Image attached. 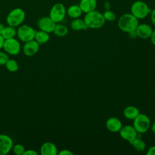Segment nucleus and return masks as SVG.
Returning <instances> with one entry per match:
<instances>
[{
    "label": "nucleus",
    "mask_w": 155,
    "mask_h": 155,
    "mask_svg": "<svg viewBox=\"0 0 155 155\" xmlns=\"http://www.w3.org/2000/svg\"><path fill=\"white\" fill-rule=\"evenodd\" d=\"M117 25L121 31L128 33L136 29L139 25V19L131 13H125L119 18Z\"/></svg>",
    "instance_id": "obj_1"
},
{
    "label": "nucleus",
    "mask_w": 155,
    "mask_h": 155,
    "mask_svg": "<svg viewBox=\"0 0 155 155\" xmlns=\"http://www.w3.org/2000/svg\"><path fill=\"white\" fill-rule=\"evenodd\" d=\"M84 19L88 28L93 29H97L102 27L106 21L103 14L96 10L85 13Z\"/></svg>",
    "instance_id": "obj_2"
},
{
    "label": "nucleus",
    "mask_w": 155,
    "mask_h": 155,
    "mask_svg": "<svg viewBox=\"0 0 155 155\" xmlns=\"http://www.w3.org/2000/svg\"><path fill=\"white\" fill-rule=\"evenodd\" d=\"M131 13L138 19L146 18L151 12L148 5L142 1H136L133 3L130 8Z\"/></svg>",
    "instance_id": "obj_3"
},
{
    "label": "nucleus",
    "mask_w": 155,
    "mask_h": 155,
    "mask_svg": "<svg viewBox=\"0 0 155 155\" xmlns=\"http://www.w3.org/2000/svg\"><path fill=\"white\" fill-rule=\"evenodd\" d=\"M25 18V13L24 11L20 8H15L8 13L6 18V22L8 25L16 27L21 25Z\"/></svg>",
    "instance_id": "obj_4"
},
{
    "label": "nucleus",
    "mask_w": 155,
    "mask_h": 155,
    "mask_svg": "<svg viewBox=\"0 0 155 155\" xmlns=\"http://www.w3.org/2000/svg\"><path fill=\"white\" fill-rule=\"evenodd\" d=\"M133 126L139 134L145 133L151 127L150 119L147 115L139 113L133 120Z\"/></svg>",
    "instance_id": "obj_5"
},
{
    "label": "nucleus",
    "mask_w": 155,
    "mask_h": 155,
    "mask_svg": "<svg viewBox=\"0 0 155 155\" xmlns=\"http://www.w3.org/2000/svg\"><path fill=\"white\" fill-rule=\"evenodd\" d=\"M35 33L36 30L28 25H19L16 30V35L18 38L24 42L34 39Z\"/></svg>",
    "instance_id": "obj_6"
},
{
    "label": "nucleus",
    "mask_w": 155,
    "mask_h": 155,
    "mask_svg": "<svg viewBox=\"0 0 155 155\" xmlns=\"http://www.w3.org/2000/svg\"><path fill=\"white\" fill-rule=\"evenodd\" d=\"M67 10L64 5L58 2L52 6L49 13V16L57 23L62 21L64 19Z\"/></svg>",
    "instance_id": "obj_7"
},
{
    "label": "nucleus",
    "mask_w": 155,
    "mask_h": 155,
    "mask_svg": "<svg viewBox=\"0 0 155 155\" xmlns=\"http://www.w3.org/2000/svg\"><path fill=\"white\" fill-rule=\"evenodd\" d=\"M2 48L7 54L15 56L19 53L21 50V45L19 41L13 38L5 39Z\"/></svg>",
    "instance_id": "obj_8"
},
{
    "label": "nucleus",
    "mask_w": 155,
    "mask_h": 155,
    "mask_svg": "<svg viewBox=\"0 0 155 155\" xmlns=\"http://www.w3.org/2000/svg\"><path fill=\"white\" fill-rule=\"evenodd\" d=\"M119 133L123 139L129 142L132 141L138 136V133L136 131L134 127L130 125L122 126Z\"/></svg>",
    "instance_id": "obj_9"
},
{
    "label": "nucleus",
    "mask_w": 155,
    "mask_h": 155,
    "mask_svg": "<svg viewBox=\"0 0 155 155\" xmlns=\"http://www.w3.org/2000/svg\"><path fill=\"white\" fill-rule=\"evenodd\" d=\"M37 24L41 30L50 33L53 32L56 23L50 16H44L39 19Z\"/></svg>",
    "instance_id": "obj_10"
},
{
    "label": "nucleus",
    "mask_w": 155,
    "mask_h": 155,
    "mask_svg": "<svg viewBox=\"0 0 155 155\" xmlns=\"http://www.w3.org/2000/svg\"><path fill=\"white\" fill-rule=\"evenodd\" d=\"M13 147L11 137L6 134H0V155H6Z\"/></svg>",
    "instance_id": "obj_11"
},
{
    "label": "nucleus",
    "mask_w": 155,
    "mask_h": 155,
    "mask_svg": "<svg viewBox=\"0 0 155 155\" xmlns=\"http://www.w3.org/2000/svg\"><path fill=\"white\" fill-rule=\"evenodd\" d=\"M39 44L35 40H31L25 42L23 47V52L27 56L35 55L39 50Z\"/></svg>",
    "instance_id": "obj_12"
},
{
    "label": "nucleus",
    "mask_w": 155,
    "mask_h": 155,
    "mask_svg": "<svg viewBox=\"0 0 155 155\" xmlns=\"http://www.w3.org/2000/svg\"><path fill=\"white\" fill-rule=\"evenodd\" d=\"M105 126L107 129L110 132L118 133L123 125L120 119L115 117H111L107 120Z\"/></svg>",
    "instance_id": "obj_13"
},
{
    "label": "nucleus",
    "mask_w": 155,
    "mask_h": 155,
    "mask_svg": "<svg viewBox=\"0 0 155 155\" xmlns=\"http://www.w3.org/2000/svg\"><path fill=\"white\" fill-rule=\"evenodd\" d=\"M135 31L137 37L146 39L150 38L153 29L149 25L147 24H139Z\"/></svg>",
    "instance_id": "obj_14"
},
{
    "label": "nucleus",
    "mask_w": 155,
    "mask_h": 155,
    "mask_svg": "<svg viewBox=\"0 0 155 155\" xmlns=\"http://www.w3.org/2000/svg\"><path fill=\"white\" fill-rule=\"evenodd\" d=\"M40 152L42 155H56L58 154V149L53 143L47 142L42 145Z\"/></svg>",
    "instance_id": "obj_15"
},
{
    "label": "nucleus",
    "mask_w": 155,
    "mask_h": 155,
    "mask_svg": "<svg viewBox=\"0 0 155 155\" xmlns=\"http://www.w3.org/2000/svg\"><path fill=\"white\" fill-rule=\"evenodd\" d=\"M79 6L82 12L87 13L96 10L97 6L96 0H81Z\"/></svg>",
    "instance_id": "obj_16"
},
{
    "label": "nucleus",
    "mask_w": 155,
    "mask_h": 155,
    "mask_svg": "<svg viewBox=\"0 0 155 155\" xmlns=\"http://www.w3.org/2000/svg\"><path fill=\"white\" fill-rule=\"evenodd\" d=\"M139 113V109L133 105L126 107L123 111L124 117L129 120H134Z\"/></svg>",
    "instance_id": "obj_17"
},
{
    "label": "nucleus",
    "mask_w": 155,
    "mask_h": 155,
    "mask_svg": "<svg viewBox=\"0 0 155 155\" xmlns=\"http://www.w3.org/2000/svg\"><path fill=\"white\" fill-rule=\"evenodd\" d=\"M71 28L75 31L86 30L88 28L87 24L85 22L84 19H81L79 18L73 19L70 24Z\"/></svg>",
    "instance_id": "obj_18"
},
{
    "label": "nucleus",
    "mask_w": 155,
    "mask_h": 155,
    "mask_svg": "<svg viewBox=\"0 0 155 155\" xmlns=\"http://www.w3.org/2000/svg\"><path fill=\"white\" fill-rule=\"evenodd\" d=\"M50 39L49 33L42 30L36 31L34 39L39 44H42L47 42Z\"/></svg>",
    "instance_id": "obj_19"
},
{
    "label": "nucleus",
    "mask_w": 155,
    "mask_h": 155,
    "mask_svg": "<svg viewBox=\"0 0 155 155\" xmlns=\"http://www.w3.org/2000/svg\"><path fill=\"white\" fill-rule=\"evenodd\" d=\"M67 13L70 18L75 19L79 18L81 16L82 12L79 5H72L68 8L67 10Z\"/></svg>",
    "instance_id": "obj_20"
},
{
    "label": "nucleus",
    "mask_w": 155,
    "mask_h": 155,
    "mask_svg": "<svg viewBox=\"0 0 155 155\" xmlns=\"http://www.w3.org/2000/svg\"><path fill=\"white\" fill-rule=\"evenodd\" d=\"M130 143L134 147V148L138 152H142L146 148V144L145 142L140 137L137 136L134 139L130 142Z\"/></svg>",
    "instance_id": "obj_21"
},
{
    "label": "nucleus",
    "mask_w": 155,
    "mask_h": 155,
    "mask_svg": "<svg viewBox=\"0 0 155 155\" xmlns=\"http://www.w3.org/2000/svg\"><path fill=\"white\" fill-rule=\"evenodd\" d=\"M1 35L5 40L13 38L16 35V30L14 27L10 25L6 26L4 27Z\"/></svg>",
    "instance_id": "obj_22"
},
{
    "label": "nucleus",
    "mask_w": 155,
    "mask_h": 155,
    "mask_svg": "<svg viewBox=\"0 0 155 155\" xmlns=\"http://www.w3.org/2000/svg\"><path fill=\"white\" fill-rule=\"evenodd\" d=\"M53 33L57 36L63 37L66 36L68 33V28L62 24H56Z\"/></svg>",
    "instance_id": "obj_23"
},
{
    "label": "nucleus",
    "mask_w": 155,
    "mask_h": 155,
    "mask_svg": "<svg viewBox=\"0 0 155 155\" xmlns=\"http://www.w3.org/2000/svg\"><path fill=\"white\" fill-rule=\"evenodd\" d=\"M5 66L7 70L10 72H15L19 68L18 63L15 59H9L5 64Z\"/></svg>",
    "instance_id": "obj_24"
},
{
    "label": "nucleus",
    "mask_w": 155,
    "mask_h": 155,
    "mask_svg": "<svg viewBox=\"0 0 155 155\" xmlns=\"http://www.w3.org/2000/svg\"><path fill=\"white\" fill-rule=\"evenodd\" d=\"M103 16L104 17L105 20L107 21L112 22V21H114L116 19V14L113 12L111 11L110 10H106L104 12Z\"/></svg>",
    "instance_id": "obj_25"
},
{
    "label": "nucleus",
    "mask_w": 155,
    "mask_h": 155,
    "mask_svg": "<svg viewBox=\"0 0 155 155\" xmlns=\"http://www.w3.org/2000/svg\"><path fill=\"white\" fill-rule=\"evenodd\" d=\"M12 148L13 153L16 155H23V153L25 150L24 147L19 143L15 144L14 146H13Z\"/></svg>",
    "instance_id": "obj_26"
},
{
    "label": "nucleus",
    "mask_w": 155,
    "mask_h": 155,
    "mask_svg": "<svg viewBox=\"0 0 155 155\" xmlns=\"http://www.w3.org/2000/svg\"><path fill=\"white\" fill-rule=\"evenodd\" d=\"M9 57L8 54L5 52L0 51V65H5Z\"/></svg>",
    "instance_id": "obj_27"
},
{
    "label": "nucleus",
    "mask_w": 155,
    "mask_h": 155,
    "mask_svg": "<svg viewBox=\"0 0 155 155\" xmlns=\"http://www.w3.org/2000/svg\"><path fill=\"white\" fill-rule=\"evenodd\" d=\"M59 155H73V153L69 150L64 149L61 150L59 153H58Z\"/></svg>",
    "instance_id": "obj_28"
},
{
    "label": "nucleus",
    "mask_w": 155,
    "mask_h": 155,
    "mask_svg": "<svg viewBox=\"0 0 155 155\" xmlns=\"http://www.w3.org/2000/svg\"><path fill=\"white\" fill-rule=\"evenodd\" d=\"M23 155H38V153L33 150H25Z\"/></svg>",
    "instance_id": "obj_29"
},
{
    "label": "nucleus",
    "mask_w": 155,
    "mask_h": 155,
    "mask_svg": "<svg viewBox=\"0 0 155 155\" xmlns=\"http://www.w3.org/2000/svg\"><path fill=\"white\" fill-rule=\"evenodd\" d=\"M147 155H155V145L150 147L147 151Z\"/></svg>",
    "instance_id": "obj_30"
},
{
    "label": "nucleus",
    "mask_w": 155,
    "mask_h": 155,
    "mask_svg": "<svg viewBox=\"0 0 155 155\" xmlns=\"http://www.w3.org/2000/svg\"><path fill=\"white\" fill-rule=\"evenodd\" d=\"M150 19L152 24L155 26V8L150 12Z\"/></svg>",
    "instance_id": "obj_31"
},
{
    "label": "nucleus",
    "mask_w": 155,
    "mask_h": 155,
    "mask_svg": "<svg viewBox=\"0 0 155 155\" xmlns=\"http://www.w3.org/2000/svg\"><path fill=\"white\" fill-rule=\"evenodd\" d=\"M150 40H151V43L155 45V29L153 30L152 31V33L151 35V36H150Z\"/></svg>",
    "instance_id": "obj_32"
},
{
    "label": "nucleus",
    "mask_w": 155,
    "mask_h": 155,
    "mask_svg": "<svg viewBox=\"0 0 155 155\" xmlns=\"http://www.w3.org/2000/svg\"><path fill=\"white\" fill-rule=\"evenodd\" d=\"M128 36L129 37H130L131 39H135L136 37H137V34H136V31H130L129 33H128Z\"/></svg>",
    "instance_id": "obj_33"
},
{
    "label": "nucleus",
    "mask_w": 155,
    "mask_h": 155,
    "mask_svg": "<svg viewBox=\"0 0 155 155\" xmlns=\"http://www.w3.org/2000/svg\"><path fill=\"white\" fill-rule=\"evenodd\" d=\"M4 41H5V39H4L2 36L1 35H0V50L1 48H2V47H3Z\"/></svg>",
    "instance_id": "obj_34"
},
{
    "label": "nucleus",
    "mask_w": 155,
    "mask_h": 155,
    "mask_svg": "<svg viewBox=\"0 0 155 155\" xmlns=\"http://www.w3.org/2000/svg\"><path fill=\"white\" fill-rule=\"evenodd\" d=\"M104 7L105 8L106 10H110V2H105L104 3Z\"/></svg>",
    "instance_id": "obj_35"
},
{
    "label": "nucleus",
    "mask_w": 155,
    "mask_h": 155,
    "mask_svg": "<svg viewBox=\"0 0 155 155\" xmlns=\"http://www.w3.org/2000/svg\"><path fill=\"white\" fill-rule=\"evenodd\" d=\"M151 131L153 133V134L155 135V121L151 125Z\"/></svg>",
    "instance_id": "obj_36"
},
{
    "label": "nucleus",
    "mask_w": 155,
    "mask_h": 155,
    "mask_svg": "<svg viewBox=\"0 0 155 155\" xmlns=\"http://www.w3.org/2000/svg\"><path fill=\"white\" fill-rule=\"evenodd\" d=\"M4 27H5V26L2 23H0V35L2 34Z\"/></svg>",
    "instance_id": "obj_37"
},
{
    "label": "nucleus",
    "mask_w": 155,
    "mask_h": 155,
    "mask_svg": "<svg viewBox=\"0 0 155 155\" xmlns=\"http://www.w3.org/2000/svg\"><path fill=\"white\" fill-rule=\"evenodd\" d=\"M154 96H155V90H154Z\"/></svg>",
    "instance_id": "obj_38"
},
{
    "label": "nucleus",
    "mask_w": 155,
    "mask_h": 155,
    "mask_svg": "<svg viewBox=\"0 0 155 155\" xmlns=\"http://www.w3.org/2000/svg\"><path fill=\"white\" fill-rule=\"evenodd\" d=\"M154 117H155V113H154Z\"/></svg>",
    "instance_id": "obj_39"
}]
</instances>
